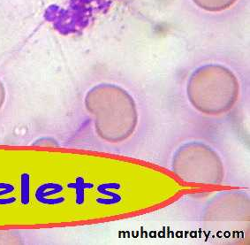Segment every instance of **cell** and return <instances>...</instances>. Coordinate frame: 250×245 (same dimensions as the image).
I'll return each instance as SVG.
<instances>
[{
    "label": "cell",
    "instance_id": "obj_1",
    "mask_svg": "<svg viewBox=\"0 0 250 245\" xmlns=\"http://www.w3.org/2000/svg\"><path fill=\"white\" fill-rule=\"evenodd\" d=\"M202 9L208 12H221L231 7L237 0H193Z\"/></svg>",
    "mask_w": 250,
    "mask_h": 245
},
{
    "label": "cell",
    "instance_id": "obj_2",
    "mask_svg": "<svg viewBox=\"0 0 250 245\" xmlns=\"http://www.w3.org/2000/svg\"><path fill=\"white\" fill-rule=\"evenodd\" d=\"M62 190V187L60 185L56 186L54 189H52L51 191H48V186L43 185L40 186L37 191H36V199H37L38 202L43 203L44 200L46 199L48 196H51V195L56 194V193H59Z\"/></svg>",
    "mask_w": 250,
    "mask_h": 245
},
{
    "label": "cell",
    "instance_id": "obj_3",
    "mask_svg": "<svg viewBox=\"0 0 250 245\" xmlns=\"http://www.w3.org/2000/svg\"><path fill=\"white\" fill-rule=\"evenodd\" d=\"M21 203L28 204L29 202V176L23 174L21 177Z\"/></svg>",
    "mask_w": 250,
    "mask_h": 245
},
{
    "label": "cell",
    "instance_id": "obj_4",
    "mask_svg": "<svg viewBox=\"0 0 250 245\" xmlns=\"http://www.w3.org/2000/svg\"><path fill=\"white\" fill-rule=\"evenodd\" d=\"M14 190V187L8 183H0V197L10 194Z\"/></svg>",
    "mask_w": 250,
    "mask_h": 245
}]
</instances>
